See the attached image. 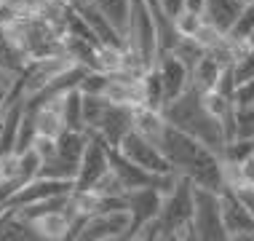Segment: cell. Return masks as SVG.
I'll return each mask as SVG.
<instances>
[{
    "label": "cell",
    "instance_id": "34",
    "mask_svg": "<svg viewBox=\"0 0 254 241\" xmlns=\"http://www.w3.org/2000/svg\"><path fill=\"white\" fill-rule=\"evenodd\" d=\"M246 43H249V46H254V32H252V38H249V40H246Z\"/></svg>",
    "mask_w": 254,
    "mask_h": 241
},
{
    "label": "cell",
    "instance_id": "23",
    "mask_svg": "<svg viewBox=\"0 0 254 241\" xmlns=\"http://www.w3.org/2000/svg\"><path fill=\"white\" fill-rule=\"evenodd\" d=\"M233 140H254V105H233Z\"/></svg>",
    "mask_w": 254,
    "mask_h": 241
},
{
    "label": "cell",
    "instance_id": "21",
    "mask_svg": "<svg viewBox=\"0 0 254 241\" xmlns=\"http://www.w3.org/2000/svg\"><path fill=\"white\" fill-rule=\"evenodd\" d=\"M35 113V126L40 134H49V137H59L64 132V123H62V113H59V99L51 102V105H43Z\"/></svg>",
    "mask_w": 254,
    "mask_h": 241
},
{
    "label": "cell",
    "instance_id": "29",
    "mask_svg": "<svg viewBox=\"0 0 254 241\" xmlns=\"http://www.w3.org/2000/svg\"><path fill=\"white\" fill-rule=\"evenodd\" d=\"M233 105L241 107V105H254V78L244 80V83L236 86V91H233Z\"/></svg>",
    "mask_w": 254,
    "mask_h": 241
},
{
    "label": "cell",
    "instance_id": "7",
    "mask_svg": "<svg viewBox=\"0 0 254 241\" xmlns=\"http://www.w3.org/2000/svg\"><path fill=\"white\" fill-rule=\"evenodd\" d=\"M86 137H88L86 150L80 156L78 174H75V188L78 190H91L94 182L110 171V145L94 132H86Z\"/></svg>",
    "mask_w": 254,
    "mask_h": 241
},
{
    "label": "cell",
    "instance_id": "9",
    "mask_svg": "<svg viewBox=\"0 0 254 241\" xmlns=\"http://www.w3.org/2000/svg\"><path fill=\"white\" fill-rule=\"evenodd\" d=\"M219 193V212L222 225L228 231V241H254V215L236 198L233 188L225 185Z\"/></svg>",
    "mask_w": 254,
    "mask_h": 241
},
{
    "label": "cell",
    "instance_id": "35",
    "mask_svg": "<svg viewBox=\"0 0 254 241\" xmlns=\"http://www.w3.org/2000/svg\"><path fill=\"white\" fill-rule=\"evenodd\" d=\"M78 3H94V0H78Z\"/></svg>",
    "mask_w": 254,
    "mask_h": 241
},
{
    "label": "cell",
    "instance_id": "14",
    "mask_svg": "<svg viewBox=\"0 0 254 241\" xmlns=\"http://www.w3.org/2000/svg\"><path fill=\"white\" fill-rule=\"evenodd\" d=\"M246 0H206L203 5V22L214 24L222 35H228V30L236 22V16L241 13Z\"/></svg>",
    "mask_w": 254,
    "mask_h": 241
},
{
    "label": "cell",
    "instance_id": "4",
    "mask_svg": "<svg viewBox=\"0 0 254 241\" xmlns=\"http://www.w3.org/2000/svg\"><path fill=\"white\" fill-rule=\"evenodd\" d=\"M126 46L139 57V62L145 65V70L155 67L158 38H155V24H153V16H150L147 0H131V16H128Z\"/></svg>",
    "mask_w": 254,
    "mask_h": 241
},
{
    "label": "cell",
    "instance_id": "19",
    "mask_svg": "<svg viewBox=\"0 0 254 241\" xmlns=\"http://www.w3.org/2000/svg\"><path fill=\"white\" fill-rule=\"evenodd\" d=\"M163 126H166V118L161 115V110H150L145 105L134 107V129L139 134H145L147 140L158 142V137H161Z\"/></svg>",
    "mask_w": 254,
    "mask_h": 241
},
{
    "label": "cell",
    "instance_id": "22",
    "mask_svg": "<svg viewBox=\"0 0 254 241\" xmlns=\"http://www.w3.org/2000/svg\"><path fill=\"white\" fill-rule=\"evenodd\" d=\"M252 32H254V0H246L225 38H228V43H246L252 38Z\"/></svg>",
    "mask_w": 254,
    "mask_h": 241
},
{
    "label": "cell",
    "instance_id": "10",
    "mask_svg": "<svg viewBox=\"0 0 254 241\" xmlns=\"http://www.w3.org/2000/svg\"><path fill=\"white\" fill-rule=\"evenodd\" d=\"M75 188L72 180H51V177H32L27 185H22L16 193H11L5 201H0V209L3 212H13V209H22L27 204H35L43 201V198L51 196H62V193H70Z\"/></svg>",
    "mask_w": 254,
    "mask_h": 241
},
{
    "label": "cell",
    "instance_id": "32",
    "mask_svg": "<svg viewBox=\"0 0 254 241\" xmlns=\"http://www.w3.org/2000/svg\"><path fill=\"white\" fill-rule=\"evenodd\" d=\"M158 5H161V8L166 11L171 19L180 16V13L185 11V0H158Z\"/></svg>",
    "mask_w": 254,
    "mask_h": 241
},
{
    "label": "cell",
    "instance_id": "30",
    "mask_svg": "<svg viewBox=\"0 0 254 241\" xmlns=\"http://www.w3.org/2000/svg\"><path fill=\"white\" fill-rule=\"evenodd\" d=\"M233 193H236L238 201H241V204L246 206V209H249L252 215H254V185L241 182V185H236V188H233Z\"/></svg>",
    "mask_w": 254,
    "mask_h": 241
},
{
    "label": "cell",
    "instance_id": "12",
    "mask_svg": "<svg viewBox=\"0 0 254 241\" xmlns=\"http://www.w3.org/2000/svg\"><path fill=\"white\" fill-rule=\"evenodd\" d=\"M131 129H134V107L110 102L105 107V113H102V118L97 121V126L88 129V132L99 134L110 148H118L121 140L131 132Z\"/></svg>",
    "mask_w": 254,
    "mask_h": 241
},
{
    "label": "cell",
    "instance_id": "16",
    "mask_svg": "<svg viewBox=\"0 0 254 241\" xmlns=\"http://www.w3.org/2000/svg\"><path fill=\"white\" fill-rule=\"evenodd\" d=\"M59 113H62L64 129H70V132H86V126H83V94H80L78 86L59 96Z\"/></svg>",
    "mask_w": 254,
    "mask_h": 241
},
{
    "label": "cell",
    "instance_id": "26",
    "mask_svg": "<svg viewBox=\"0 0 254 241\" xmlns=\"http://www.w3.org/2000/svg\"><path fill=\"white\" fill-rule=\"evenodd\" d=\"M193 40H195V43L201 46V48H206V51H214V48H219V46L225 43V35L217 30L214 24L203 22L201 27H198V32L193 35Z\"/></svg>",
    "mask_w": 254,
    "mask_h": 241
},
{
    "label": "cell",
    "instance_id": "13",
    "mask_svg": "<svg viewBox=\"0 0 254 241\" xmlns=\"http://www.w3.org/2000/svg\"><path fill=\"white\" fill-rule=\"evenodd\" d=\"M155 70H158V78H161V86H163V105H169L171 99H177V96H180L185 88H188V83H190V70H188V67H185L171 51L158 54ZM161 110H163V107H161Z\"/></svg>",
    "mask_w": 254,
    "mask_h": 241
},
{
    "label": "cell",
    "instance_id": "33",
    "mask_svg": "<svg viewBox=\"0 0 254 241\" xmlns=\"http://www.w3.org/2000/svg\"><path fill=\"white\" fill-rule=\"evenodd\" d=\"M203 5H206V0H185V11L201 13V16H203Z\"/></svg>",
    "mask_w": 254,
    "mask_h": 241
},
{
    "label": "cell",
    "instance_id": "17",
    "mask_svg": "<svg viewBox=\"0 0 254 241\" xmlns=\"http://www.w3.org/2000/svg\"><path fill=\"white\" fill-rule=\"evenodd\" d=\"M32 225H35L38 236L46 239V241H67V236H70V217L64 215V209L46 212V215L38 217Z\"/></svg>",
    "mask_w": 254,
    "mask_h": 241
},
{
    "label": "cell",
    "instance_id": "6",
    "mask_svg": "<svg viewBox=\"0 0 254 241\" xmlns=\"http://www.w3.org/2000/svg\"><path fill=\"white\" fill-rule=\"evenodd\" d=\"M118 150L128 158V161H134L136 166H142L147 171H155V174H171V171H174L169 163V158L161 153V148H158L153 140H147L145 134H139L136 129H131V132L123 137Z\"/></svg>",
    "mask_w": 254,
    "mask_h": 241
},
{
    "label": "cell",
    "instance_id": "11",
    "mask_svg": "<svg viewBox=\"0 0 254 241\" xmlns=\"http://www.w3.org/2000/svg\"><path fill=\"white\" fill-rule=\"evenodd\" d=\"M128 228V212H94L91 217L83 223V228L78 233V241H113L123 239V233Z\"/></svg>",
    "mask_w": 254,
    "mask_h": 241
},
{
    "label": "cell",
    "instance_id": "24",
    "mask_svg": "<svg viewBox=\"0 0 254 241\" xmlns=\"http://www.w3.org/2000/svg\"><path fill=\"white\" fill-rule=\"evenodd\" d=\"M107 105H110V99L105 94H83V126H86V132L97 126V121L102 118Z\"/></svg>",
    "mask_w": 254,
    "mask_h": 241
},
{
    "label": "cell",
    "instance_id": "1",
    "mask_svg": "<svg viewBox=\"0 0 254 241\" xmlns=\"http://www.w3.org/2000/svg\"><path fill=\"white\" fill-rule=\"evenodd\" d=\"M161 115L166 118V123L188 132L193 140L206 145L209 150H214L217 156H222V148L228 145L225 140V129L209 110L203 107V94L198 91L193 83H188V88L171 99L169 105H163Z\"/></svg>",
    "mask_w": 254,
    "mask_h": 241
},
{
    "label": "cell",
    "instance_id": "8",
    "mask_svg": "<svg viewBox=\"0 0 254 241\" xmlns=\"http://www.w3.org/2000/svg\"><path fill=\"white\" fill-rule=\"evenodd\" d=\"M161 201H163V193L155 188H134L126 190V212H128V228L123 233V239H136L150 220L158 217L161 212Z\"/></svg>",
    "mask_w": 254,
    "mask_h": 241
},
{
    "label": "cell",
    "instance_id": "5",
    "mask_svg": "<svg viewBox=\"0 0 254 241\" xmlns=\"http://www.w3.org/2000/svg\"><path fill=\"white\" fill-rule=\"evenodd\" d=\"M193 233L201 241H228V231L222 225L219 193L193 185Z\"/></svg>",
    "mask_w": 254,
    "mask_h": 241
},
{
    "label": "cell",
    "instance_id": "15",
    "mask_svg": "<svg viewBox=\"0 0 254 241\" xmlns=\"http://www.w3.org/2000/svg\"><path fill=\"white\" fill-rule=\"evenodd\" d=\"M222 62H219L211 51H206L201 59L195 62V67L190 70V83H193L201 94L206 91H211V88L217 86V80H219V73H222Z\"/></svg>",
    "mask_w": 254,
    "mask_h": 241
},
{
    "label": "cell",
    "instance_id": "25",
    "mask_svg": "<svg viewBox=\"0 0 254 241\" xmlns=\"http://www.w3.org/2000/svg\"><path fill=\"white\" fill-rule=\"evenodd\" d=\"M171 54H174V57L180 59L185 67H188V70H193V67H195V62H198V59H201L203 54H206V48H201V46H198L193 38H180V43H177L174 48H171Z\"/></svg>",
    "mask_w": 254,
    "mask_h": 241
},
{
    "label": "cell",
    "instance_id": "28",
    "mask_svg": "<svg viewBox=\"0 0 254 241\" xmlns=\"http://www.w3.org/2000/svg\"><path fill=\"white\" fill-rule=\"evenodd\" d=\"M30 148L35 150V153L40 156V161H43V158H49V156L57 153V137H49V134H40V132H38Z\"/></svg>",
    "mask_w": 254,
    "mask_h": 241
},
{
    "label": "cell",
    "instance_id": "3",
    "mask_svg": "<svg viewBox=\"0 0 254 241\" xmlns=\"http://www.w3.org/2000/svg\"><path fill=\"white\" fill-rule=\"evenodd\" d=\"M193 180L180 174L174 188L163 193L161 212H158V223H161V239H195L193 233Z\"/></svg>",
    "mask_w": 254,
    "mask_h": 241
},
{
    "label": "cell",
    "instance_id": "27",
    "mask_svg": "<svg viewBox=\"0 0 254 241\" xmlns=\"http://www.w3.org/2000/svg\"><path fill=\"white\" fill-rule=\"evenodd\" d=\"M201 24H203V16L201 13H193V11H182L180 16H174V27L180 32V38H193Z\"/></svg>",
    "mask_w": 254,
    "mask_h": 241
},
{
    "label": "cell",
    "instance_id": "31",
    "mask_svg": "<svg viewBox=\"0 0 254 241\" xmlns=\"http://www.w3.org/2000/svg\"><path fill=\"white\" fill-rule=\"evenodd\" d=\"M236 166H238V177H241V182L254 185V153L246 156L244 161H238Z\"/></svg>",
    "mask_w": 254,
    "mask_h": 241
},
{
    "label": "cell",
    "instance_id": "18",
    "mask_svg": "<svg viewBox=\"0 0 254 241\" xmlns=\"http://www.w3.org/2000/svg\"><path fill=\"white\" fill-rule=\"evenodd\" d=\"M94 5L105 13V19L126 38L128 16H131V0H94Z\"/></svg>",
    "mask_w": 254,
    "mask_h": 241
},
{
    "label": "cell",
    "instance_id": "2",
    "mask_svg": "<svg viewBox=\"0 0 254 241\" xmlns=\"http://www.w3.org/2000/svg\"><path fill=\"white\" fill-rule=\"evenodd\" d=\"M3 32L22 48L27 59H49L64 54V32L38 11H30Z\"/></svg>",
    "mask_w": 254,
    "mask_h": 241
},
{
    "label": "cell",
    "instance_id": "20",
    "mask_svg": "<svg viewBox=\"0 0 254 241\" xmlns=\"http://www.w3.org/2000/svg\"><path fill=\"white\" fill-rule=\"evenodd\" d=\"M86 140H88L86 132H70V129H64L57 137V156L67 158L72 163H80V156L86 150Z\"/></svg>",
    "mask_w": 254,
    "mask_h": 241
}]
</instances>
